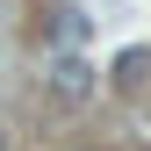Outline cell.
<instances>
[{
    "label": "cell",
    "mask_w": 151,
    "mask_h": 151,
    "mask_svg": "<svg viewBox=\"0 0 151 151\" xmlns=\"http://www.w3.org/2000/svg\"><path fill=\"white\" fill-rule=\"evenodd\" d=\"M50 93H58V101H86V93H93L86 58H58V72H50Z\"/></svg>",
    "instance_id": "6da1fadb"
},
{
    "label": "cell",
    "mask_w": 151,
    "mask_h": 151,
    "mask_svg": "<svg viewBox=\"0 0 151 151\" xmlns=\"http://www.w3.org/2000/svg\"><path fill=\"white\" fill-rule=\"evenodd\" d=\"M115 79H122L129 93H137V86L151 79V50H122V58H115Z\"/></svg>",
    "instance_id": "7a4b0ae2"
},
{
    "label": "cell",
    "mask_w": 151,
    "mask_h": 151,
    "mask_svg": "<svg viewBox=\"0 0 151 151\" xmlns=\"http://www.w3.org/2000/svg\"><path fill=\"white\" fill-rule=\"evenodd\" d=\"M50 36L72 50V43H86V22H79V14H58V29H50Z\"/></svg>",
    "instance_id": "3957f363"
}]
</instances>
